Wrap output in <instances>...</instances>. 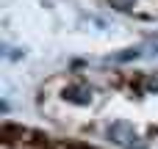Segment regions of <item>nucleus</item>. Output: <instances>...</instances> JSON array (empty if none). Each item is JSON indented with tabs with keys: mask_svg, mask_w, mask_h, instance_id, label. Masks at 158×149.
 Segmentation results:
<instances>
[{
	"mask_svg": "<svg viewBox=\"0 0 158 149\" xmlns=\"http://www.w3.org/2000/svg\"><path fill=\"white\" fill-rule=\"evenodd\" d=\"M108 135H111V141L117 144V147L122 149H147V144L133 133V127L131 124H125V122H117L111 130H108Z\"/></svg>",
	"mask_w": 158,
	"mask_h": 149,
	"instance_id": "nucleus-1",
	"label": "nucleus"
},
{
	"mask_svg": "<svg viewBox=\"0 0 158 149\" xmlns=\"http://www.w3.org/2000/svg\"><path fill=\"white\" fill-rule=\"evenodd\" d=\"M133 3H136V0H111V6H114V8H119V11L133 8Z\"/></svg>",
	"mask_w": 158,
	"mask_h": 149,
	"instance_id": "nucleus-4",
	"label": "nucleus"
},
{
	"mask_svg": "<svg viewBox=\"0 0 158 149\" xmlns=\"http://www.w3.org/2000/svg\"><path fill=\"white\" fill-rule=\"evenodd\" d=\"M67 97H69L72 102H89V100H92V88H86V86H72V88H67Z\"/></svg>",
	"mask_w": 158,
	"mask_h": 149,
	"instance_id": "nucleus-2",
	"label": "nucleus"
},
{
	"mask_svg": "<svg viewBox=\"0 0 158 149\" xmlns=\"http://www.w3.org/2000/svg\"><path fill=\"white\" fill-rule=\"evenodd\" d=\"M144 88H147V91H156V94H158V72H156V75H147V77H144Z\"/></svg>",
	"mask_w": 158,
	"mask_h": 149,
	"instance_id": "nucleus-3",
	"label": "nucleus"
}]
</instances>
